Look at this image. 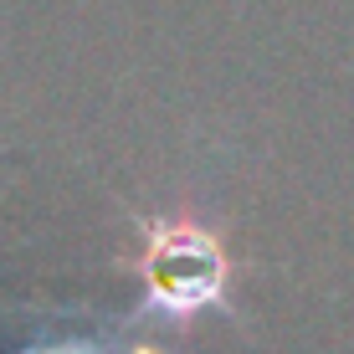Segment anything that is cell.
Returning a JSON list of instances; mask_svg holds the SVG:
<instances>
[{
    "mask_svg": "<svg viewBox=\"0 0 354 354\" xmlns=\"http://www.w3.org/2000/svg\"><path fill=\"white\" fill-rule=\"evenodd\" d=\"M154 283H160V292H169V298L195 303L221 283V257L211 252V241L190 236V231L185 236H169V241H160V252H154Z\"/></svg>",
    "mask_w": 354,
    "mask_h": 354,
    "instance_id": "obj_1",
    "label": "cell"
}]
</instances>
